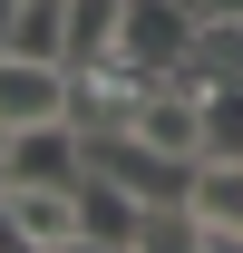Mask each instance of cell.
<instances>
[{
	"instance_id": "obj_1",
	"label": "cell",
	"mask_w": 243,
	"mask_h": 253,
	"mask_svg": "<svg viewBox=\"0 0 243 253\" xmlns=\"http://www.w3.org/2000/svg\"><path fill=\"white\" fill-rule=\"evenodd\" d=\"M88 175V146L68 117H39V126H10V156H0V185H78Z\"/></svg>"
},
{
	"instance_id": "obj_2",
	"label": "cell",
	"mask_w": 243,
	"mask_h": 253,
	"mask_svg": "<svg viewBox=\"0 0 243 253\" xmlns=\"http://www.w3.org/2000/svg\"><path fill=\"white\" fill-rule=\"evenodd\" d=\"M195 30H204V20H195L185 0H126L117 49H126L136 68H156V78H175V68H185V49H195Z\"/></svg>"
},
{
	"instance_id": "obj_3",
	"label": "cell",
	"mask_w": 243,
	"mask_h": 253,
	"mask_svg": "<svg viewBox=\"0 0 243 253\" xmlns=\"http://www.w3.org/2000/svg\"><path fill=\"white\" fill-rule=\"evenodd\" d=\"M136 136H146V146H165V156H195V166H204V88L156 78L146 107H136Z\"/></svg>"
},
{
	"instance_id": "obj_4",
	"label": "cell",
	"mask_w": 243,
	"mask_h": 253,
	"mask_svg": "<svg viewBox=\"0 0 243 253\" xmlns=\"http://www.w3.org/2000/svg\"><path fill=\"white\" fill-rule=\"evenodd\" d=\"M136 234H146V195H126L117 175H78V244H107V253H136Z\"/></svg>"
},
{
	"instance_id": "obj_5",
	"label": "cell",
	"mask_w": 243,
	"mask_h": 253,
	"mask_svg": "<svg viewBox=\"0 0 243 253\" xmlns=\"http://www.w3.org/2000/svg\"><path fill=\"white\" fill-rule=\"evenodd\" d=\"M185 205L204 224V253H243V156H204Z\"/></svg>"
},
{
	"instance_id": "obj_6",
	"label": "cell",
	"mask_w": 243,
	"mask_h": 253,
	"mask_svg": "<svg viewBox=\"0 0 243 253\" xmlns=\"http://www.w3.org/2000/svg\"><path fill=\"white\" fill-rule=\"evenodd\" d=\"M39 117H68V68L0 49V126H39Z\"/></svg>"
},
{
	"instance_id": "obj_7",
	"label": "cell",
	"mask_w": 243,
	"mask_h": 253,
	"mask_svg": "<svg viewBox=\"0 0 243 253\" xmlns=\"http://www.w3.org/2000/svg\"><path fill=\"white\" fill-rule=\"evenodd\" d=\"M0 195H10V224H20L30 253L78 244V185H0Z\"/></svg>"
},
{
	"instance_id": "obj_8",
	"label": "cell",
	"mask_w": 243,
	"mask_h": 253,
	"mask_svg": "<svg viewBox=\"0 0 243 253\" xmlns=\"http://www.w3.org/2000/svg\"><path fill=\"white\" fill-rule=\"evenodd\" d=\"M117 30H126V0H68V68L117 59Z\"/></svg>"
},
{
	"instance_id": "obj_9",
	"label": "cell",
	"mask_w": 243,
	"mask_h": 253,
	"mask_svg": "<svg viewBox=\"0 0 243 253\" xmlns=\"http://www.w3.org/2000/svg\"><path fill=\"white\" fill-rule=\"evenodd\" d=\"M10 59H59V68H68V0H20Z\"/></svg>"
},
{
	"instance_id": "obj_10",
	"label": "cell",
	"mask_w": 243,
	"mask_h": 253,
	"mask_svg": "<svg viewBox=\"0 0 243 253\" xmlns=\"http://www.w3.org/2000/svg\"><path fill=\"white\" fill-rule=\"evenodd\" d=\"M204 156H243V78L204 88Z\"/></svg>"
},
{
	"instance_id": "obj_11",
	"label": "cell",
	"mask_w": 243,
	"mask_h": 253,
	"mask_svg": "<svg viewBox=\"0 0 243 253\" xmlns=\"http://www.w3.org/2000/svg\"><path fill=\"white\" fill-rule=\"evenodd\" d=\"M10 20H20V0H0V49H10Z\"/></svg>"
}]
</instances>
